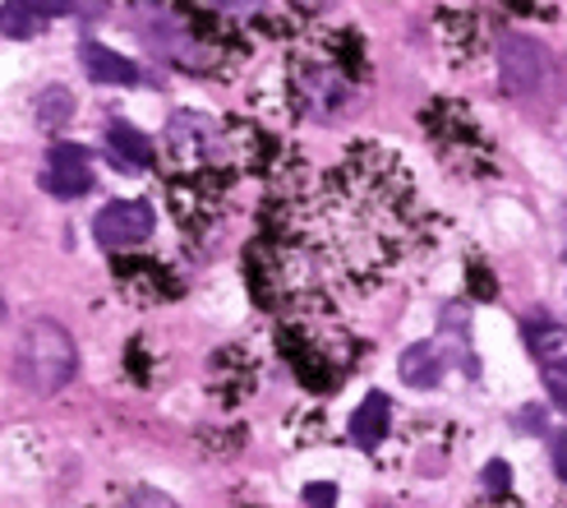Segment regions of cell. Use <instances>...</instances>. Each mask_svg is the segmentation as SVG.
I'll list each match as a JSON object with an SVG mask.
<instances>
[{"label": "cell", "instance_id": "30bf717a", "mask_svg": "<svg viewBox=\"0 0 567 508\" xmlns=\"http://www.w3.org/2000/svg\"><path fill=\"white\" fill-rule=\"evenodd\" d=\"M402 379L411 388H434L443 379V347L439 343H415L402 356Z\"/></svg>", "mask_w": 567, "mask_h": 508}, {"label": "cell", "instance_id": "7c38bea8", "mask_svg": "<svg viewBox=\"0 0 567 508\" xmlns=\"http://www.w3.org/2000/svg\"><path fill=\"white\" fill-rule=\"evenodd\" d=\"M70 111H74V98H70L65 89H47V93L38 98V121H42L47 130H55L61 121H70Z\"/></svg>", "mask_w": 567, "mask_h": 508}, {"label": "cell", "instance_id": "7a4b0ae2", "mask_svg": "<svg viewBox=\"0 0 567 508\" xmlns=\"http://www.w3.org/2000/svg\"><path fill=\"white\" fill-rule=\"evenodd\" d=\"M79 370V352H74V337L51 324V319H38L28 324L23 337H19V352H14V375L23 388L33 393H61Z\"/></svg>", "mask_w": 567, "mask_h": 508}, {"label": "cell", "instance_id": "52a82bcc", "mask_svg": "<svg viewBox=\"0 0 567 508\" xmlns=\"http://www.w3.org/2000/svg\"><path fill=\"white\" fill-rule=\"evenodd\" d=\"M388 430H392V407H388L383 393H370L351 416V439L360 448H379L388 439Z\"/></svg>", "mask_w": 567, "mask_h": 508}, {"label": "cell", "instance_id": "9a60e30c", "mask_svg": "<svg viewBox=\"0 0 567 508\" xmlns=\"http://www.w3.org/2000/svg\"><path fill=\"white\" fill-rule=\"evenodd\" d=\"M485 481H489V490H494V495H498V490H507V467H503V463H489V467H485Z\"/></svg>", "mask_w": 567, "mask_h": 508}, {"label": "cell", "instance_id": "4fadbf2b", "mask_svg": "<svg viewBox=\"0 0 567 508\" xmlns=\"http://www.w3.org/2000/svg\"><path fill=\"white\" fill-rule=\"evenodd\" d=\"M545 388H549V398L567 412V356H554L545 365Z\"/></svg>", "mask_w": 567, "mask_h": 508}, {"label": "cell", "instance_id": "ba28073f", "mask_svg": "<svg viewBox=\"0 0 567 508\" xmlns=\"http://www.w3.org/2000/svg\"><path fill=\"white\" fill-rule=\"evenodd\" d=\"M106 153L116 158V166H125V172H144V166H153V144L148 134H138L134 125L116 121L106 130Z\"/></svg>", "mask_w": 567, "mask_h": 508}, {"label": "cell", "instance_id": "8fae6325", "mask_svg": "<svg viewBox=\"0 0 567 508\" xmlns=\"http://www.w3.org/2000/svg\"><path fill=\"white\" fill-rule=\"evenodd\" d=\"M42 33V10L33 0H6V38L10 42H28Z\"/></svg>", "mask_w": 567, "mask_h": 508}, {"label": "cell", "instance_id": "3957f363", "mask_svg": "<svg viewBox=\"0 0 567 508\" xmlns=\"http://www.w3.org/2000/svg\"><path fill=\"white\" fill-rule=\"evenodd\" d=\"M93 236L106 250H125V245L148 241L153 236V209L144 200H116V204H106L97 213V222H93Z\"/></svg>", "mask_w": 567, "mask_h": 508}, {"label": "cell", "instance_id": "6da1fadb", "mask_svg": "<svg viewBox=\"0 0 567 508\" xmlns=\"http://www.w3.org/2000/svg\"><path fill=\"white\" fill-rule=\"evenodd\" d=\"M351 185H337L342 194H328V241L337 245V254L351 264V268H370V264H388L392 254H402V190L383 185L370 176V162H355L347 166Z\"/></svg>", "mask_w": 567, "mask_h": 508}, {"label": "cell", "instance_id": "ac0fdd59", "mask_svg": "<svg viewBox=\"0 0 567 508\" xmlns=\"http://www.w3.org/2000/svg\"><path fill=\"white\" fill-rule=\"evenodd\" d=\"M332 499H337L332 486H315V490H309V504H315V508H332Z\"/></svg>", "mask_w": 567, "mask_h": 508}, {"label": "cell", "instance_id": "e0dca14e", "mask_svg": "<svg viewBox=\"0 0 567 508\" xmlns=\"http://www.w3.org/2000/svg\"><path fill=\"white\" fill-rule=\"evenodd\" d=\"M33 6H38L42 14H70V10H74V0H33Z\"/></svg>", "mask_w": 567, "mask_h": 508}, {"label": "cell", "instance_id": "5bb4252c", "mask_svg": "<svg viewBox=\"0 0 567 508\" xmlns=\"http://www.w3.org/2000/svg\"><path fill=\"white\" fill-rule=\"evenodd\" d=\"M549 454H554V471H558V481H567V430H558V435H554V448H549Z\"/></svg>", "mask_w": 567, "mask_h": 508}, {"label": "cell", "instance_id": "9c48e42d", "mask_svg": "<svg viewBox=\"0 0 567 508\" xmlns=\"http://www.w3.org/2000/svg\"><path fill=\"white\" fill-rule=\"evenodd\" d=\"M79 55H83V70H89L97 83H138V79H144L134 61H125V55H116L102 42H83Z\"/></svg>", "mask_w": 567, "mask_h": 508}, {"label": "cell", "instance_id": "2e32d148", "mask_svg": "<svg viewBox=\"0 0 567 508\" xmlns=\"http://www.w3.org/2000/svg\"><path fill=\"white\" fill-rule=\"evenodd\" d=\"M213 6H221V10H240V14H254V10H264L268 0H213Z\"/></svg>", "mask_w": 567, "mask_h": 508}, {"label": "cell", "instance_id": "8992f818", "mask_svg": "<svg viewBox=\"0 0 567 508\" xmlns=\"http://www.w3.org/2000/svg\"><path fill=\"white\" fill-rule=\"evenodd\" d=\"M296 93H300V106L309 111V116H315V121H328L332 111L347 102V83L337 79L332 70H300Z\"/></svg>", "mask_w": 567, "mask_h": 508}, {"label": "cell", "instance_id": "d6986e66", "mask_svg": "<svg viewBox=\"0 0 567 508\" xmlns=\"http://www.w3.org/2000/svg\"><path fill=\"white\" fill-rule=\"evenodd\" d=\"M296 6H300V10H328L332 0H296Z\"/></svg>", "mask_w": 567, "mask_h": 508}, {"label": "cell", "instance_id": "277c9868", "mask_svg": "<svg viewBox=\"0 0 567 508\" xmlns=\"http://www.w3.org/2000/svg\"><path fill=\"white\" fill-rule=\"evenodd\" d=\"M42 190H51L55 200H79V194L93 190V162H89V149L79 144H55L47 153V166H42Z\"/></svg>", "mask_w": 567, "mask_h": 508}, {"label": "cell", "instance_id": "5b68a950", "mask_svg": "<svg viewBox=\"0 0 567 508\" xmlns=\"http://www.w3.org/2000/svg\"><path fill=\"white\" fill-rule=\"evenodd\" d=\"M498 61H503V89L513 98H530V93L545 89L549 61L530 38H507L503 51H498Z\"/></svg>", "mask_w": 567, "mask_h": 508}]
</instances>
